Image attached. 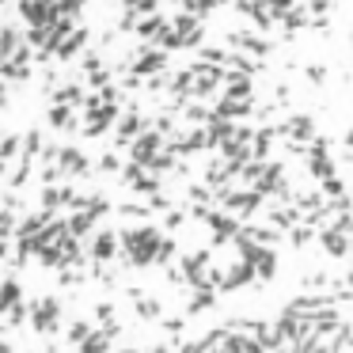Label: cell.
Returning a JSON list of instances; mask_svg holds the SVG:
<instances>
[{
  "mask_svg": "<svg viewBox=\"0 0 353 353\" xmlns=\"http://www.w3.org/2000/svg\"><path fill=\"white\" fill-rule=\"evenodd\" d=\"M179 8H183L186 16L201 19V16H209V12L216 8V0H179Z\"/></svg>",
  "mask_w": 353,
  "mask_h": 353,
  "instance_id": "obj_11",
  "label": "cell"
},
{
  "mask_svg": "<svg viewBox=\"0 0 353 353\" xmlns=\"http://www.w3.org/2000/svg\"><path fill=\"white\" fill-rule=\"evenodd\" d=\"M19 46H23V39H19L16 27H0V61H4V57H12Z\"/></svg>",
  "mask_w": 353,
  "mask_h": 353,
  "instance_id": "obj_9",
  "label": "cell"
},
{
  "mask_svg": "<svg viewBox=\"0 0 353 353\" xmlns=\"http://www.w3.org/2000/svg\"><path fill=\"white\" fill-rule=\"evenodd\" d=\"M50 125L54 130H77V114H72V107H61V103H54V110H50Z\"/></svg>",
  "mask_w": 353,
  "mask_h": 353,
  "instance_id": "obj_7",
  "label": "cell"
},
{
  "mask_svg": "<svg viewBox=\"0 0 353 353\" xmlns=\"http://www.w3.org/2000/svg\"><path fill=\"white\" fill-rule=\"evenodd\" d=\"M0 4H4V0H0Z\"/></svg>",
  "mask_w": 353,
  "mask_h": 353,
  "instance_id": "obj_19",
  "label": "cell"
},
{
  "mask_svg": "<svg viewBox=\"0 0 353 353\" xmlns=\"http://www.w3.org/2000/svg\"><path fill=\"white\" fill-rule=\"evenodd\" d=\"M88 330H92V323H84V319H77V323H72V327H69V342H80V338H84V334H88Z\"/></svg>",
  "mask_w": 353,
  "mask_h": 353,
  "instance_id": "obj_15",
  "label": "cell"
},
{
  "mask_svg": "<svg viewBox=\"0 0 353 353\" xmlns=\"http://www.w3.org/2000/svg\"><path fill=\"white\" fill-rule=\"evenodd\" d=\"M137 312H141V319H160V315H163V304H160V300L137 296Z\"/></svg>",
  "mask_w": 353,
  "mask_h": 353,
  "instance_id": "obj_13",
  "label": "cell"
},
{
  "mask_svg": "<svg viewBox=\"0 0 353 353\" xmlns=\"http://www.w3.org/2000/svg\"><path fill=\"white\" fill-rule=\"evenodd\" d=\"M114 254H118V232H114V228L95 232V239H92V259H95V262H110Z\"/></svg>",
  "mask_w": 353,
  "mask_h": 353,
  "instance_id": "obj_5",
  "label": "cell"
},
{
  "mask_svg": "<svg viewBox=\"0 0 353 353\" xmlns=\"http://www.w3.org/2000/svg\"><path fill=\"white\" fill-rule=\"evenodd\" d=\"M19 16H23L31 27L54 23V0H19Z\"/></svg>",
  "mask_w": 353,
  "mask_h": 353,
  "instance_id": "obj_3",
  "label": "cell"
},
{
  "mask_svg": "<svg viewBox=\"0 0 353 353\" xmlns=\"http://www.w3.org/2000/svg\"><path fill=\"white\" fill-rule=\"evenodd\" d=\"M8 168H12L8 160H0V175H8Z\"/></svg>",
  "mask_w": 353,
  "mask_h": 353,
  "instance_id": "obj_18",
  "label": "cell"
},
{
  "mask_svg": "<svg viewBox=\"0 0 353 353\" xmlns=\"http://www.w3.org/2000/svg\"><path fill=\"white\" fill-rule=\"evenodd\" d=\"M57 171H61V179H80L92 171V163L80 148H57Z\"/></svg>",
  "mask_w": 353,
  "mask_h": 353,
  "instance_id": "obj_2",
  "label": "cell"
},
{
  "mask_svg": "<svg viewBox=\"0 0 353 353\" xmlns=\"http://www.w3.org/2000/svg\"><path fill=\"white\" fill-rule=\"evenodd\" d=\"M99 171H103V175H114V171H122V160H118L114 152H107V156L99 160Z\"/></svg>",
  "mask_w": 353,
  "mask_h": 353,
  "instance_id": "obj_14",
  "label": "cell"
},
{
  "mask_svg": "<svg viewBox=\"0 0 353 353\" xmlns=\"http://www.w3.org/2000/svg\"><path fill=\"white\" fill-rule=\"evenodd\" d=\"M8 107V88H4V80H0V110Z\"/></svg>",
  "mask_w": 353,
  "mask_h": 353,
  "instance_id": "obj_17",
  "label": "cell"
},
{
  "mask_svg": "<svg viewBox=\"0 0 353 353\" xmlns=\"http://www.w3.org/2000/svg\"><path fill=\"white\" fill-rule=\"evenodd\" d=\"M27 319H31V327L39 334H57V327H61V304L54 296H42L27 307Z\"/></svg>",
  "mask_w": 353,
  "mask_h": 353,
  "instance_id": "obj_1",
  "label": "cell"
},
{
  "mask_svg": "<svg viewBox=\"0 0 353 353\" xmlns=\"http://www.w3.org/2000/svg\"><path fill=\"white\" fill-rule=\"evenodd\" d=\"M19 148H23V137L19 133H8V137H0V160H16L19 156Z\"/></svg>",
  "mask_w": 353,
  "mask_h": 353,
  "instance_id": "obj_12",
  "label": "cell"
},
{
  "mask_svg": "<svg viewBox=\"0 0 353 353\" xmlns=\"http://www.w3.org/2000/svg\"><path fill=\"white\" fill-rule=\"evenodd\" d=\"M323 247H327V254L330 259H350V232L345 228H338V224H327V228H323Z\"/></svg>",
  "mask_w": 353,
  "mask_h": 353,
  "instance_id": "obj_4",
  "label": "cell"
},
{
  "mask_svg": "<svg viewBox=\"0 0 353 353\" xmlns=\"http://www.w3.org/2000/svg\"><path fill=\"white\" fill-rule=\"evenodd\" d=\"M145 125H148V122L137 114V110H130V114H118V137H114V141H118V145H130V141L137 137L141 130H145Z\"/></svg>",
  "mask_w": 353,
  "mask_h": 353,
  "instance_id": "obj_6",
  "label": "cell"
},
{
  "mask_svg": "<svg viewBox=\"0 0 353 353\" xmlns=\"http://www.w3.org/2000/svg\"><path fill=\"white\" fill-rule=\"evenodd\" d=\"M54 103H61V107H80L84 103V88L80 84H65L54 92Z\"/></svg>",
  "mask_w": 353,
  "mask_h": 353,
  "instance_id": "obj_10",
  "label": "cell"
},
{
  "mask_svg": "<svg viewBox=\"0 0 353 353\" xmlns=\"http://www.w3.org/2000/svg\"><path fill=\"white\" fill-rule=\"evenodd\" d=\"M16 300H23V289H19V281L16 277H8V281H0V315L8 312Z\"/></svg>",
  "mask_w": 353,
  "mask_h": 353,
  "instance_id": "obj_8",
  "label": "cell"
},
{
  "mask_svg": "<svg viewBox=\"0 0 353 353\" xmlns=\"http://www.w3.org/2000/svg\"><path fill=\"white\" fill-rule=\"evenodd\" d=\"M307 80H315V84H323V65H307Z\"/></svg>",
  "mask_w": 353,
  "mask_h": 353,
  "instance_id": "obj_16",
  "label": "cell"
}]
</instances>
